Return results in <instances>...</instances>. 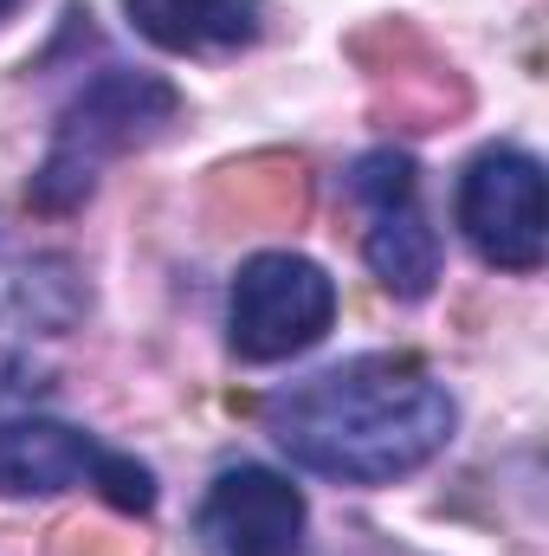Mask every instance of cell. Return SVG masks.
<instances>
[{"instance_id": "obj_1", "label": "cell", "mask_w": 549, "mask_h": 556, "mask_svg": "<svg viewBox=\"0 0 549 556\" xmlns=\"http://www.w3.org/2000/svg\"><path fill=\"white\" fill-rule=\"evenodd\" d=\"M259 420L297 472L375 492L452 446L459 395L408 350H369L278 389Z\"/></svg>"}, {"instance_id": "obj_8", "label": "cell", "mask_w": 549, "mask_h": 556, "mask_svg": "<svg viewBox=\"0 0 549 556\" xmlns=\"http://www.w3.org/2000/svg\"><path fill=\"white\" fill-rule=\"evenodd\" d=\"M130 33L168 59H233L266 39V0H124Z\"/></svg>"}, {"instance_id": "obj_9", "label": "cell", "mask_w": 549, "mask_h": 556, "mask_svg": "<svg viewBox=\"0 0 549 556\" xmlns=\"http://www.w3.org/2000/svg\"><path fill=\"white\" fill-rule=\"evenodd\" d=\"M91 311V285L65 253H20L0 233V330L65 337Z\"/></svg>"}, {"instance_id": "obj_10", "label": "cell", "mask_w": 549, "mask_h": 556, "mask_svg": "<svg viewBox=\"0 0 549 556\" xmlns=\"http://www.w3.org/2000/svg\"><path fill=\"white\" fill-rule=\"evenodd\" d=\"M20 13V0H0V20H13Z\"/></svg>"}, {"instance_id": "obj_3", "label": "cell", "mask_w": 549, "mask_h": 556, "mask_svg": "<svg viewBox=\"0 0 549 556\" xmlns=\"http://www.w3.org/2000/svg\"><path fill=\"white\" fill-rule=\"evenodd\" d=\"M98 492L111 511L149 518L155 511V472L137 453L104 446L91 427L52 415L0 420V498H59V492Z\"/></svg>"}, {"instance_id": "obj_4", "label": "cell", "mask_w": 549, "mask_h": 556, "mask_svg": "<svg viewBox=\"0 0 549 556\" xmlns=\"http://www.w3.org/2000/svg\"><path fill=\"white\" fill-rule=\"evenodd\" d=\"M343 291L330 266H317L310 253L266 247L253 260H240V273L227 285V350L240 363H291L310 356L330 330H336Z\"/></svg>"}, {"instance_id": "obj_5", "label": "cell", "mask_w": 549, "mask_h": 556, "mask_svg": "<svg viewBox=\"0 0 549 556\" xmlns=\"http://www.w3.org/2000/svg\"><path fill=\"white\" fill-rule=\"evenodd\" d=\"M452 227L491 273L531 278L549 260L544 162L518 142H485L452 188Z\"/></svg>"}, {"instance_id": "obj_6", "label": "cell", "mask_w": 549, "mask_h": 556, "mask_svg": "<svg viewBox=\"0 0 549 556\" xmlns=\"http://www.w3.org/2000/svg\"><path fill=\"white\" fill-rule=\"evenodd\" d=\"M343 194L362 214V266L375 273V285L401 304L433 298L446 253H439V227L420 207V162L408 149H369L349 162Z\"/></svg>"}, {"instance_id": "obj_2", "label": "cell", "mask_w": 549, "mask_h": 556, "mask_svg": "<svg viewBox=\"0 0 549 556\" xmlns=\"http://www.w3.org/2000/svg\"><path fill=\"white\" fill-rule=\"evenodd\" d=\"M181 117V91L162 72H137V65H98L59 111L52 142L26 181V201L52 220L78 214L98 194V175L130 155L142 142H155Z\"/></svg>"}, {"instance_id": "obj_7", "label": "cell", "mask_w": 549, "mask_h": 556, "mask_svg": "<svg viewBox=\"0 0 549 556\" xmlns=\"http://www.w3.org/2000/svg\"><path fill=\"white\" fill-rule=\"evenodd\" d=\"M194 544L207 556H310V498L278 466H220L194 505Z\"/></svg>"}]
</instances>
